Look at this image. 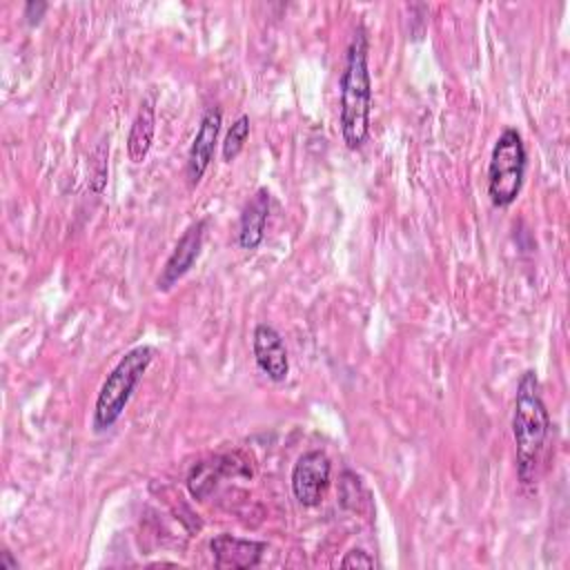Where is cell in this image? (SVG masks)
I'll return each mask as SVG.
<instances>
[{
    "instance_id": "cell-1",
    "label": "cell",
    "mask_w": 570,
    "mask_h": 570,
    "mask_svg": "<svg viewBox=\"0 0 570 570\" xmlns=\"http://www.w3.org/2000/svg\"><path fill=\"white\" fill-rule=\"evenodd\" d=\"M512 436L517 450V474L521 485H530L537 479L541 456L550 436V412L543 403L537 372L525 370L519 376L514 410H512Z\"/></svg>"
},
{
    "instance_id": "cell-2",
    "label": "cell",
    "mask_w": 570,
    "mask_h": 570,
    "mask_svg": "<svg viewBox=\"0 0 570 570\" xmlns=\"http://www.w3.org/2000/svg\"><path fill=\"white\" fill-rule=\"evenodd\" d=\"M367 33L363 27H356L347 51L345 67L341 73V107L338 122L343 142L350 149H361L370 134L372 116V78L367 67Z\"/></svg>"
},
{
    "instance_id": "cell-3",
    "label": "cell",
    "mask_w": 570,
    "mask_h": 570,
    "mask_svg": "<svg viewBox=\"0 0 570 570\" xmlns=\"http://www.w3.org/2000/svg\"><path fill=\"white\" fill-rule=\"evenodd\" d=\"M154 347L151 345H136L120 361L114 365V370L102 381L96 405H94V419L91 425L96 432H105L116 425V421L122 416L136 385L140 383L142 374L154 361Z\"/></svg>"
},
{
    "instance_id": "cell-4",
    "label": "cell",
    "mask_w": 570,
    "mask_h": 570,
    "mask_svg": "<svg viewBox=\"0 0 570 570\" xmlns=\"http://www.w3.org/2000/svg\"><path fill=\"white\" fill-rule=\"evenodd\" d=\"M528 154L521 134L508 127L499 134L488 163V196L497 207H510L525 180Z\"/></svg>"
},
{
    "instance_id": "cell-5",
    "label": "cell",
    "mask_w": 570,
    "mask_h": 570,
    "mask_svg": "<svg viewBox=\"0 0 570 570\" xmlns=\"http://www.w3.org/2000/svg\"><path fill=\"white\" fill-rule=\"evenodd\" d=\"M332 461L323 450L303 452L292 468V494L303 508H316L330 485Z\"/></svg>"
},
{
    "instance_id": "cell-6",
    "label": "cell",
    "mask_w": 570,
    "mask_h": 570,
    "mask_svg": "<svg viewBox=\"0 0 570 570\" xmlns=\"http://www.w3.org/2000/svg\"><path fill=\"white\" fill-rule=\"evenodd\" d=\"M205 227H207V218H198L183 232V236L178 238V243L174 245L171 254L167 256V261L160 269V276L156 281L158 292L171 289L194 267V263L203 249Z\"/></svg>"
},
{
    "instance_id": "cell-7",
    "label": "cell",
    "mask_w": 570,
    "mask_h": 570,
    "mask_svg": "<svg viewBox=\"0 0 570 570\" xmlns=\"http://www.w3.org/2000/svg\"><path fill=\"white\" fill-rule=\"evenodd\" d=\"M252 352L258 370L274 383H281L289 374L287 347L281 332L269 323H258L252 334Z\"/></svg>"
},
{
    "instance_id": "cell-8",
    "label": "cell",
    "mask_w": 570,
    "mask_h": 570,
    "mask_svg": "<svg viewBox=\"0 0 570 570\" xmlns=\"http://www.w3.org/2000/svg\"><path fill=\"white\" fill-rule=\"evenodd\" d=\"M220 125H223V111L218 107H209L198 125V131L191 140L189 154H187V178L189 185H198L200 178L205 176L214 149H216V140L220 134Z\"/></svg>"
},
{
    "instance_id": "cell-9",
    "label": "cell",
    "mask_w": 570,
    "mask_h": 570,
    "mask_svg": "<svg viewBox=\"0 0 570 570\" xmlns=\"http://www.w3.org/2000/svg\"><path fill=\"white\" fill-rule=\"evenodd\" d=\"M209 550L214 557L216 568H229V570H247L261 563L267 543L254 541V539H240L234 534H216L209 541Z\"/></svg>"
},
{
    "instance_id": "cell-10",
    "label": "cell",
    "mask_w": 570,
    "mask_h": 570,
    "mask_svg": "<svg viewBox=\"0 0 570 570\" xmlns=\"http://www.w3.org/2000/svg\"><path fill=\"white\" fill-rule=\"evenodd\" d=\"M229 474H252V470L247 468L245 461L243 463L238 461V454L212 456L191 468L187 476V488L194 499H205L216 488V483Z\"/></svg>"
},
{
    "instance_id": "cell-11",
    "label": "cell",
    "mask_w": 570,
    "mask_h": 570,
    "mask_svg": "<svg viewBox=\"0 0 570 570\" xmlns=\"http://www.w3.org/2000/svg\"><path fill=\"white\" fill-rule=\"evenodd\" d=\"M269 205L272 196L267 187H258L254 196L243 205L240 218H238V245L247 252H254L265 236V225L269 218Z\"/></svg>"
},
{
    "instance_id": "cell-12",
    "label": "cell",
    "mask_w": 570,
    "mask_h": 570,
    "mask_svg": "<svg viewBox=\"0 0 570 570\" xmlns=\"http://www.w3.org/2000/svg\"><path fill=\"white\" fill-rule=\"evenodd\" d=\"M154 131H156L154 98H145L136 111V118L127 136V154L131 163H142L147 158L154 142Z\"/></svg>"
},
{
    "instance_id": "cell-13",
    "label": "cell",
    "mask_w": 570,
    "mask_h": 570,
    "mask_svg": "<svg viewBox=\"0 0 570 570\" xmlns=\"http://www.w3.org/2000/svg\"><path fill=\"white\" fill-rule=\"evenodd\" d=\"M338 497H341V505L352 512H363L361 503L370 505V497H367L361 479L350 470H345L341 476V494Z\"/></svg>"
},
{
    "instance_id": "cell-14",
    "label": "cell",
    "mask_w": 570,
    "mask_h": 570,
    "mask_svg": "<svg viewBox=\"0 0 570 570\" xmlns=\"http://www.w3.org/2000/svg\"><path fill=\"white\" fill-rule=\"evenodd\" d=\"M247 136H249V118L243 114V116H238V118L232 122V127L227 129V136H225V140H223V160L232 163V160L240 154V149H243V145H245V140H247Z\"/></svg>"
},
{
    "instance_id": "cell-15",
    "label": "cell",
    "mask_w": 570,
    "mask_h": 570,
    "mask_svg": "<svg viewBox=\"0 0 570 570\" xmlns=\"http://www.w3.org/2000/svg\"><path fill=\"white\" fill-rule=\"evenodd\" d=\"M107 156H109V145L105 140L96 147L94 151V171H91V189L100 194L107 183Z\"/></svg>"
},
{
    "instance_id": "cell-16",
    "label": "cell",
    "mask_w": 570,
    "mask_h": 570,
    "mask_svg": "<svg viewBox=\"0 0 570 570\" xmlns=\"http://www.w3.org/2000/svg\"><path fill=\"white\" fill-rule=\"evenodd\" d=\"M341 568H374L376 561L370 552H365L363 548H352L350 552H345V557L338 563Z\"/></svg>"
},
{
    "instance_id": "cell-17",
    "label": "cell",
    "mask_w": 570,
    "mask_h": 570,
    "mask_svg": "<svg viewBox=\"0 0 570 570\" xmlns=\"http://www.w3.org/2000/svg\"><path fill=\"white\" fill-rule=\"evenodd\" d=\"M45 11H47V2H40V0L33 2V0H31V2L24 4V18H27L29 24H38V22L42 20Z\"/></svg>"
},
{
    "instance_id": "cell-18",
    "label": "cell",
    "mask_w": 570,
    "mask_h": 570,
    "mask_svg": "<svg viewBox=\"0 0 570 570\" xmlns=\"http://www.w3.org/2000/svg\"><path fill=\"white\" fill-rule=\"evenodd\" d=\"M0 570H18V559H13L9 550L0 552Z\"/></svg>"
}]
</instances>
